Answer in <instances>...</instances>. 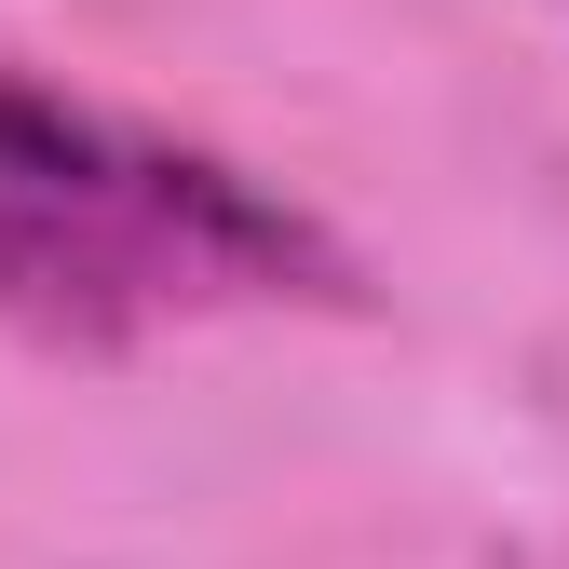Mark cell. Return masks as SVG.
<instances>
[{"label": "cell", "instance_id": "obj_1", "mask_svg": "<svg viewBox=\"0 0 569 569\" xmlns=\"http://www.w3.org/2000/svg\"><path fill=\"white\" fill-rule=\"evenodd\" d=\"M326 284H339V244L258 177L177 150L150 122H109L82 96L0 82V312L14 326L109 352L136 326L326 299Z\"/></svg>", "mask_w": 569, "mask_h": 569}]
</instances>
